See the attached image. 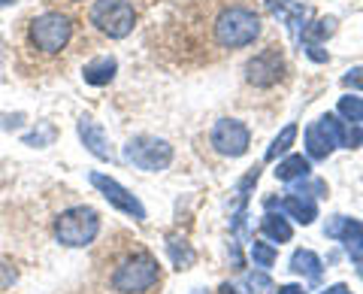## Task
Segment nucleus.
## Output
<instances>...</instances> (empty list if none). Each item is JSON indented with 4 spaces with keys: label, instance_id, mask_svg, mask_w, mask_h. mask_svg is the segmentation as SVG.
<instances>
[{
    "label": "nucleus",
    "instance_id": "nucleus-1",
    "mask_svg": "<svg viewBox=\"0 0 363 294\" xmlns=\"http://www.w3.org/2000/svg\"><path fill=\"white\" fill-rule=\"evenodd\" d=\"M257 37H260V16L245 6H230L215 18V40L224 49L252 46Z\"/></svg>",
    "mask_w": 363,
    "mask_h": 294
},
{
    "label": "nucleus",
    "instance_id": "nucleus-2",
    "mask_svg": "<svg viewBox=\"0 0 363 294\" xmlns=\"http://www.w3.org/2000/svg\"><path fill=\"white\" fill-rule=\"evenodd\" d=\"M157 282H161V267H157V258L149 252H136L124 258L118 270L112 273V288L121 294H143L155 288Z\"/></svg>",
    "mask_w": 363,
    "mask_h": 294
},
{
    "label": "nucleus",
    "instance_id": "nucleus-3",
    "mask_svg": "<svg viewBox=\"0 0 363 294\" xmlns=\"http://www.w3.org/2000/svg\"><path fill=\"white\" fill-rule=\"evenodd\" d=\"M100 234V216L91 207H70L55 219V236L61 246L70 249H85L97 240Z\"/></svg>",
    "mask_w": 363,
    "mask_h": 294
},
{
    "label": "nucleus",
    "instance_id": "nucleus-4",
    "mask_svg": "<svg viewBox=\"0 0 363 294\" xmlns=\"http://www.w3.org/2000/svg\"><path fill=\"white\" fill-rule=\"evenodd\" d=\"M124 161L140 167L145 173H161L173 164V146L161 137H149V134H140L124 146Z\"/></svg>",
    "mask_w": 363,
    "mask_h": 294
},
{
    "label": "nucleus",
    "instance_id": "nucleus-5",
    "mask_svg": "<svg viewBox=\"0 0 363 294\" xmlns=\"http://www.w3.org/2000/svg\"><path fill=\"white\" fill-rule=\"evenodd\" d=\"M91 25L109 40H124L136 25V13L130 0H97L91 6Z\"/></svg>",
    "mask_w": 363,
    "mask_h": 294
},
{
    "label": "nucleus",
    "instance_id": "nucleus-6",
    "mask_svg": "<svg viewBox=\"0 0 363 294\" xmlns=\"http://www.w3.org/2000/svg\"><path fill=\"white\" fill-rule=\"evenodd\" d=\"M73 37V21L64 13H45L30 21V43L45 55H58Z\"/></svg>",
    "mask_w": 363,
    "mask_h": 294
},
{
    "label": "nucleus",
    "instance_id": "nucleus-7",
    "mask_svg": "<svg viewBox=\"0 0 363 294\" xmlns=\"http://www.w3.org/2000/svg\"><path fill=\"white\" fill-rule=\"evenodd\" d=\"M342 131L345 121H339L336 116H321L306 128V155L309 161H327L333 155V149L342 146Z\"/></svg>",
    "mask_w": 363,
    "mask_h": 294
},
{
    "label": "nucleus",
    "instance_id": "nucleus-8",
    "mask_svg": "<svg viewBox=\"0 0 363 294\" xmlns=\"http://www.w3.org/2000/svg\"><path fill=\"white\" fill-rule=\"evenodd\" d=\"M88 183L94 185L100 195H104L106 200H109V207H116L118 212H124V216H130L133 222H145L149 219V212H145V207H143V200L133 195L130 188H124L118 179H112V176H106V173H100V170H94L88 176Z\"/></svg>",
    "mask_w": 363,
    "mask_h": 294
},
{
    "label": "nucleus",
    "instance_id": "nucleus-9",
    "mask_svg": "<svg viewBox=\"0 0 363 294\" xmlns=\"http://www.w3.org/2000/svg\"><path fill=\"white\" fill-rule=\"evenodd\" d=\"M281 76H285V55H281L279 46L257 52L245 64V82L255 88H272L276 82H281Z\"/></svg>",
    "mask_w": 363,
    "mask_h": 294
},
{
    "label": "nucleus",
    "instance_id": "nucleus-10",
    "mask_svg": "<svg viewBox=\"0 0 363 294\" xmlns=\"http://www.w3.org/2000/svg\"><path fill=\"white\" fill-rule=\"evenodd\" d=\"M252 146V131L240 119H221L212 128V149L224 158H242Z\"/></svg>",
    "mask_w": 363,
    "mask_h": 294
},
{
    "label": "nucleus",
    "instance_id": "nucleus-11",
    "mask_svg": "<svg viewBox=\"0 0 363 294\" xmlns=\"http://www.w3.org/2000/svg\"><path fill=\"white\" fill-rule=\"evenodd\" d=\"M324 236H330V240L342 243L345 252H348V258H351L354 264L363 261V222L348 219V216H333L330 222H327Z\"/></svg>",
    "mask_w": 363,
    "mask_h": 294
},
{
    "label": "nucleus",
    "instance_id": "nucleus-12",
    "mask_svg": "<svg viewBox=\"0 0 363 294\" xmlns=\"http://www.w3.org/2000/svg\"><path fill=\"white\" fill-rule=\"evenodd\" d=\"M76 131H79V140H82L85 149L100 158V161H116V152H112V146H109V137H106V131L100 128V121H94L91 116H82L76 124Z\"/></svg>",
    "mask_w": 363,
    "mask_h": 294
},
{
    "label": "nucleus",
    "instance_id": "nucleus-13",
    "mask_svg": "<svg viewBox=\"0 0 363 294\" xmlns=\"http://www.w3.org/2000/svg\"><path fill=\"white\" fill-rule=\"evenodd\" d=\"M279 209L285 212V216H291L294 222H300V224H312L318 219V203L309 195H297V191L288 195V197H281Z\"/></svg>",
    "mask_w": 363,
    "mask_h": 294
},
{
    "label": "nucleus",
    "instance_id": "nucleus-14",
    "mask_svg": "<svg viewBox=\"0 0 363 294\" xmlns=\"http://www.w3.org/2000/svg\"><path fill=\"white\" fill-rule=\"evenodd\" d=\"M116 73H118V61L112 58V55H100V58H94V61H88L85 67H82V79L88 85H109L112 79H116Z\"/></svg>",
    "mask_w": 363,
    "mask_h": 294
},
{
    "label": "nucleus",
    "instance_id": "nucleus-15",
    "mask_svg": "<svg viewBox=\"0 0 363 294\" xmlns=\"http://www.w3.org/2000/svg\"><path fill=\"white\" fill-rule=\"evenodd\" d=\"M291 270L303 279L309 282H321V273H324V261L318 258L312 249H297V252L291 255Z\"/></svg>",
    "mask_w": 363,
    "mask_h": 294
},
{
    "label": "nucleus",
    "instance_id": "nucleus-16",
    "mask_svg": "<svg viewBox=\"0 0 363 294\" xmlns=\"http://www.w3.org/2000/svg\"><path fill=\"white\" fill-rule=\"evenodd\" d=\"M260 234H264L267 240L281 246V243H291L294 228H291V222L281 216V212H267V216L260 219Z\"/></svg>",
    "mask_w": 363,
    "mask_h": 294
},
{
    "label": "nucleus",
    "instance_id": "nucleus-17",
    "mask_svg": "<svg viewBox=\"0 0 363 294\" xmlns=\"http://www.w3.org/2000/svg\"><path fill=\"white\" fill-rule=\"evenodd\" d=\"M312 170V161L309 155H288L281 158L279 167H276V179H281V183H297V179H306Z\"/></svg>",
    "mask_w": 363,
    "mask_h": 294
},
{
    "label": "nucleus",
    "instance_id": "nucleus-18",
    "mask_svg": "<svg viewBox=\"0 0 363 294\" xmlns=\"http://www.w3.org/2000/svg\"><path fill=\"white\" fill-rule=\"evenodd\" d=\"M167 252H169V258H173V267L176 270H188L191 264L197 261V252L185 240H182V236H176V234L167 236Z\"/></svg>",
    "mask_w": 363,
    "mask_h": 294
},
{
    "label": "nucleus",
    "instance_id": "nucleus-19",
    "mask_svg": "<svg viewBox=\"0 0 363 294\" xmlns=\"http://www.w3.org/2000/svg\"><path fill=\"white\" fill-rule=\"evenodd\" d=\"M294 143H297V124L291 121V124H285V128L279 131V137L269 143V149H267L264 158H267V161H279L281 155H288V152H291V146H294Z\"/></svg>",
    "mask_w": 363,
    "mask_h": 294
},
{
    "label": "nucleus",
    "instance_id": "nucleus-20",
    "mask_svg": "<svg viewBox=\"0 0 363 294\" xmlns=\"http://www.w3.org/2000/svg\"><path fill=\"white\" fill-rule=\"evenodd\" d=\"M272 13H276L279 18H285L291 31H300V28H306L303 21H306V16H309V9L300 6V4H288V0H279V4L272 6Z\"/></svg>",
    "mask_w": 363,
    "mask_h": 294
},
{
    "label": "nucleus",
    "instance_id": "nucleus-21",
    "mask_svg": "<svg viewBox=\"0 0 363 294\" xmlns=\"http://www.w3.org/2000/svg\"><path fill=\"white\" fill-rule=\"evenodd\" d=\"M55 137H58V131H55V124L49 121H37V131L33 134H25L21 137V143L25 146H33V149H45V146H52Z\"/></svg>",
    "mask_w": 363,
    "mask_h": 294
},
{
    "label": "nucleus",
    "instance_id": "nucleus-22",
    "mask_svg": "<svg viewBox=\"0 0 363 294\" xmlns=\"http://www.w3.org/2000/svg\"><path fill=\"white\" fill-rule=\"evenodd\" d=\"M336 31V18H318L315 25L303 28V43H321Z\"/></svg>",
    "mask_w": 363,
    "mask_h": 294
},
{
    "label": "nucleus",
    "instance_id": "nucleus-23",
    "mask_svg": "<svg viewBox=\"0 0 363 294\" xmlns=\"http://www.w3.org/2000/svg\"><path fill=\"white\" fill-rule=\"evenodd\" d=\"M339 116L351 124H363V97H354V94H345L339 100Z\"/></svg>",
    "mask_w": 363,
    "mask_h": 294
},
{
    "label": "nucleus",
    "instance_id": "nucleus-24",
    "mask_svg": "<svg viewBox=\"0 0 363 294\" xmlns=\"http://www.w3.org/2000/svg\"><path fill=\"white\" fill-rule=\"evenodd\" d=\"M248 252H252V261H255L257 270H269L272 264H276V258H279L276 246H269V243H252Z\"/></svg>",
    "mask_w": 363,
    "mask_h": 294
},
{
    "label": "nucleus",
    "instance_id": "nucleus-25",
    "mask_svg": "<svg viewBox=\"0 0 363 294\" xmlns=\"http://www.w3.org/2000/svg\"><path fill=\"white\" fill-rule=\"evenodd\" d=\"M245 288L252 291V294H264V291L272 288V279L267 276V270H255V273L245 276Z\"/></svg>",
    "mask_w": 363,
    "mask_h": 294
},
{
    "label": "nucleus",
    "instance_id": "nucleus-26",
    "mask_svg": "<svg viewBox=\"0 0 363 294\" xmlns=\"http://www.w3.org/2000/svg\"><path fill=\"white\" fill-rule=\"evenodd\" d=\"M342 146H345V149H360V146H363V131H360V124H345V131H342Z\"/></svg>",
    "mask_w": 363,
    "mask_h": 294
},
{
    "label": "nucleus",
    "instance_id": "nucleus-27",
    "mask_svg": "<svg viewBox=\"0 0 363 294\" xmlns=\"http://www.w3.org/2000/svg\"><path fill=\"white\" fill-rule=\"evenodd\" d=\"M342 85L351 88V92H360V88H363V64L354 67V70H348V73L342 76Z\"/></svg>",
    "mask_w": 363,
    "mask_h": 294
},
{
    "label": "nucleus",
    "instance_id": "nucleus-28",
    "mask_svg": "<svg viewBox=\"0 0 363 294\" xmlns=\"http://www.w3.org/2000/svg\"><path fill=\"white\" fill-rule=\"evenodd\" d=\"M303 52L309 55L312 61H318V64H324L327 58H330V55H327V52L321 49V43H303Z\"/></svg>",
    "mask_w": 363,
    "mask_h": 294
},
{
    "label": "nucleus",
    "instance_id": "nucleus-29",
    "mask_svg": "<svg viewBox=\"0 0 363 294\" xmlns=\"http://www.w3.org/2000/svg\"><path fill=\"white\" fill-rule=\"evenodd\" d=\"M21 121H25V116H21V112H16V116H0V128L9 131V128H18Z\"/></svg>",
    "mask_w": 363,
    "mask_h": 294
},
{
    "label": "nucleus",
    "instance_id": "nucleus-30",
    "mask_svg": "<svg viewBox=\"0 0 363 294\" xmlns=\"http://www.w3.org/2000/svg\"><path fill=\"white\" fill-rule=\"evenodd\" d=\"M321 294H351V288L345 285V282H336V285H327Z\"/></svg>",
    "mask_w": 363,
    "mask_h": 294
},
{
    "label": "nucleus",
    "instance_id": "nucleus-31",
    "mask_svg": "<svg viewBox=\"0 0 363 294\" xmlns=\"http://www.w3.org/2000/svg\"><path fill=\"white\" fill-rule=\"evenodd\" d=\"M279 294H306L303 285H279Z\"/></svg>",
    "mask_w": 363,
    "mask_h": 294
},
{
    "label": "nucleus",
    "instance_id": "nucleus-32",
    "mask_svg": "<svg viewBox=\"0 0 363 294\" xmlns=\"http://www.w3.org/2000/svg\"><path fill=\"white\" fill-rule=\"evenodd\" d=\"M218 294H240V291H236V288L230 285V282H224V285L218 288Z\"/></svg>",
    "mask_w": 363,
    "mask_h": 294
},
{
    "label": "nucleus",
    "instance_id": "nucleus-33",
    "mask_svg": "<svg viewBox=\"0 0 363 294\" xmlns=\"http://www.w3.org/2000/svg\"><path fill=\"white\" fill-rule=\"evenodd\" d=\"M357 276H360V282H363V261L357 264Z\"/></svg>",
    "mask_w": 363,
    "mask_h": 294
},
{
    "label": "nucleus",
    "instance_id": "nucleus-34",
    "mask_svg": "<svg viewBox=\"0 0 363 294\" xmlns=\"http://www.w3.org/2000/svg\"><path fill=\"white\" fill-rule=\"evenodd\" d=\"M0 61H4V40H0Z\"/></svg>",
    "mask_w": 363,
    "mask_h": 294
},
{
    "label": "nucleus",
    "instance_id": "nucleus-35",
    "mask_svg": "<svg viewBox=\"0 0 363 294\" xmlns=\"http://www.w3.org/2000/svg\"><path fill=\"white\" fill-rule=\"evenodd\" d=\"M6 4H13V0H0V6H6Z\"/></svg>",
    "mask_w": 363,
    "mask_h": 294
}]
</instances>
